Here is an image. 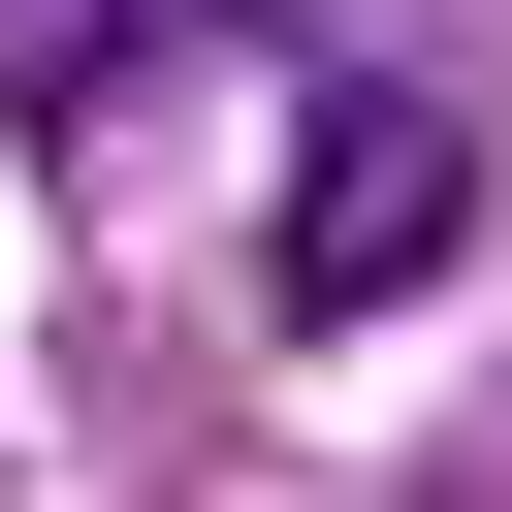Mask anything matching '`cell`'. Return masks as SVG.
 <instances>
[{
    "label": "cell",
    "mask_w": 512,
    "mask_h": 512,
    "mask_svg": "<svg viewBox=\"0 0 512 512\" xmlns=\"http://www.w3.org/2000/svg\"><path fill=\"white\" fill-rule=\"evenodd\" d=\"M448 224H480V160H448L416 96H320V160H288V320H384V288H448Z\"/></svg>",
    "instance_id": "cell-1"
}]
</instances>
